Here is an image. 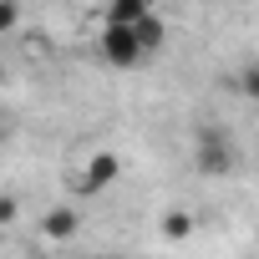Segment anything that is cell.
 <instances>
[{
	"mask_svg": "<svg viewBox=\"0 0 259 259\" xmlns=\"http://www.w3.org/2000/svg\"><path fill=\"white\" fill-rule=\"evenodd\" d=\"M239 92L259 102V66H244V71H239Z\"/></svg>",
	"mask_w": 259,
	"mask_h": 259,
	"instance_id": "cell-8",
	"label": "cell"
},
{
	"mask_svg": "<svg viewBox=\"0 0 259 259\" xmlns=\"http://www.w3.org/2000/svg\"><path fill=\"white\" fill-rule=\"evenodd\" d=\"M71 234H81V203H56L51 213H41V239L46 244H66Z\"/></svg>",
	"mask_w": 259,
	"mask_h": 259,
	"instance_id": "cell-4",
	"label": "cell"
},
{
	"mask_svg": "<svg viewBox=\"0 0 259 259\" xmlns=\"http://www.w3.org/2000/svg\"><path fill=\"white\" fill-rule=\"evenodd\" d=\"M117 178H122V158H117V153H92V158L71 173V193H76V198H97V193H107Z\"/></svg>",
	"mask_w": 259,
	"mask_h": 259,
	"instance_id": "cell-1",
	"label": "cell"
},
{
	"mask_svg": "<svg viewBox=\"0 0 259 259\" xmlns=\"http://www.w3.org/2000/svg\"><path fill=\"white\" fill-rule=\"evenodd\" d=\"M102 61H107V66H117V71H133V66H143V61H148V51H143L138 31L102 26Z\"/></svg>",
	"mask_w": 259,
	"mask_h": 259,
	"instance_id": "cell-3",
	"label": "cell"
},
{
	"mask_svg": "<svg viewBox=\"0 0 259 259\" xmlns=\"http://www.w3.org/2000/svg\"><path fill=\"white\" fill-rule=\"evenodd\" d=\"M193 168L208 173V178H219V173L234 168V143H229L224 127H198V138H193Z\"/></svg>",
	"mask_w": 259,
	"mask_h": 259,
	"instance_id": "cell-2",
	"label": "cell"
},
{
	"mask_svg": "<svg viewBox=\"0 0 259 259\" xmlns=\"http://www.w3.org/2000/svg\"><path fill=\"white\" fill-rule=\"evenodd\" d=\"M138 41H143V51L153 56V51H163V41H168V31H163V21H158V11L138 26Z\"/></svg>",
	"mask_w": 259,
	"mask_h": 259,
	"instance_id": "cell-7",
	"label": "cell"
},
{
	"mask_svg": "<svg viewBox=\"0 0 259 259\" xmlns=\"http://www.w3.org/2000/svg\"><path fill=\"white\" fill-rule=\"evenodd\" d=\"M148 16H153L148 0H112L107 6V26H122V31H138Z\"/></svg>",
	"mask_w": 259,
	"mask_h": 259,
	"instance_id": "cell-5",
	"label": "cell"
},
{
	"mask_svg": "<svg viewBox=\"0 0 259 259\" xmlns=\"http://www.w3.org/2000/svg\"><path fill=\"white\" fill-rule=\"evenodd\" d=\"M158 234H163L168 244H183V239L193 234V213H188V208H163V219H158Z\"/></svg>",
	"mask_w": 259,
	"mask_h": 259,
	"instance_id": "cell-6",
	"label": "cell"
}]
</instances>
